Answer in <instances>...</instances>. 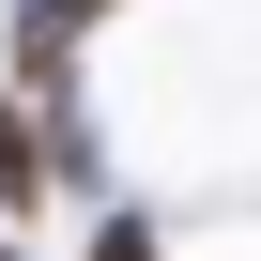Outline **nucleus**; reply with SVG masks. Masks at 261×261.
<instances>
[{
    "label": "nucleus",
    "instance_id": "nucleus-1",
    "mask_svg": "<svg viewBox=\"0 0 261 261\" xmlns=\"http://www.w3.org/2000/svg\"><path fill=\"white\" fill-rule=\"evenodd\" d=\"M62 185V139H46V108L31 92H0V200H46Z\"/></svg>",
    "mask_w": 261,
    "mask_h": 261
},
{
    "label": "nucleus",
    "instance_id": "nucleus-2",
    "mask_svg": "<svg viewBox=\"0 0 261 261\" xmlns=\"http://www.w3.org/2000/svg\"><path fill=\"white\" fill-rule=\"evenodd\" d=\"M123 0H16V31H46V46H77V31H108Z\"/></svg>",
    "mask_w": 261,
    "mask_h": 261
},
{
    "label": "nucleus",
    "instance_id": "nucleus-3",
    "mask_svg": "<svg viewBox=\"0 0 261 261\" xmlns=\"http://www.w3.org/2000/svg\"><path fill=\"white\" fill-rule=\"evenodd\" d=\"M92 261H154V215H108V230H92Z\"/></svg>",
    "mask_w": 261,
    "mask_h": 261
},
{
    "label": "nucleus",
    "instance_id": "nucleus-4",
    "mask_svg": "<svg viewBox=\"0 0 261 261\" xmlns=\"http://www.w3.org/2000/svg\"><path fill=\"white\" fill-rule=\"evenodd\" d=\"M0 261H16V246H0Z\"/></svg>",
    "mask_w": 261,
    "mask_h": 261
}]
</instances>
